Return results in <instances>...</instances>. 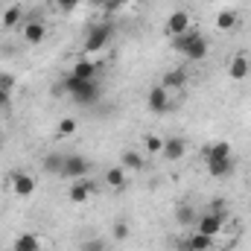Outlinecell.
I'll return each instance as SVG.
<instances>
[{
  "label": "cell",
  "mask_w": 251,
  "mask_h": 251,
  "mask_svg": "<svg viewBox=\"0 0 251 251\" xmlns=\"http://www.w3.org/2000/svg\"><path fill=\"white\" fill-rule=\"evenodd\" d=\"M62 91H67V94L73 97V102L82 105V108H91V105L100 102V97H102V88H100L97 79H76V76H70V73L64 76Z\"/></svg>",
  "instance_id": "1"
},
{
  "label": "cell",
  "mask_w": 251,
  "mask_h": 251,
  "mask_svg": "<svg viewBox=\"0 0 251 251\" xmlns=\"http://www.w3.org/2000/svg\"><path fill=\"white\" fill-rule=\"evenodd\" d=\"M111 35H114V26L111 24H94L88 29V35H85V53H102L108 47Z\"/></svg>",
  "instance_id": "2"
},
{
  "label": "cell",
  "mask_w": 251,
  "mask_h": 251,
  "mask_svg": "<svg viewBox=\"0 0 251 251\" xmlns=\"http://www.w3.org/2000/svg\"><path fill=\"white\" fill-rule=\"evenodd\" d=\"M146 108H149L152 114H167V111L173 108V91H167L164 85L149 88V94H146Z\"/></svg>",
  "instance_id": "3"
},
{
  "label": "cell",
  "mask_w": 251,
  "mask_h": 251,
  "mask_svg": "<svg viewBox=\"0 0 251 251\" xmlns=\"http://www.w3.org/2000/svg\"><path fill=\"white\" fill-rule=\"evenodd\" d=\"M225 213H213V210H207V213H201L199 219H196V231L199 234H207V237H219L222 231H225Z\"/></svg>",
  "instance_id": "4"
},
{
  "label": "cell",
  "mask_w": 251,
  "mask_h": 251,
  "mask_svg": "<svg viewBox=\"0 0 251 251\" xmlns=\"http://www.w3.org/2000/svg\"><path fill=\"white\" fill-rule=\"evenodd\" d=\"M91 173V164L88 158L82 155H64V167H62V178H70V181H79Z\"/></svg>",
  "instance_id": "5"
},
{
  "label": "cell",
  "mask_w": 251,
  "mask_h": 251,
  "mask_svg": "<svg viewBox=\"0 0 251 251\" xmlns=\"http://www.w3.org/2000/svg\"><path fill=\"white\" fill-rule=\"evenodd\" d=\"M32 193H35V178H32L29 173H24V170H15V173H12V196L29 199Z\"/></svg>",
  "instance_id": "6"
},
{
  "label": "cell",
  "mask_w": 251,
  "mask_h": 251,
  "mask_svg": "<svg viewBox=\"0 0 251 251\" xmlns=\"http://www.w3.org/2000/svg\"><path fill=\"white\" fill-rule=\"evenodd\" d=\"M21 35H24L26 44H41V41L47 38V26H44V21H38V18H26L24 26H21Z\"/></svg>",
  "instance_id": "7"
},
{
  "label": "cell",
  "mask_w": 251,
  "mask_h": 251,
  "mask_svg": "<svg viewBox=\"0 0 251 251\" xmlns=\"http://www.w3.org/2000/svg\"><path fill=\"white\" fill-rule=\"evenodd\" d=\"M187 29H193L190 15L184 9H176V12L167 18V32H170V38H173V35H181V32H187Z\"/></svg>",
  "instance_id": "8"
},
{
  "label": "cell",
  "mask_w": 251,
  "mask_h": 251,
  "mask_svg": "<svg viewBox=\"0 0 251 251\" xmlns=\"http://www.w3.org/2000/svg\"><path fill=\"white\" fill-rule=\"evenodd\" d=\"M161 155H164L167 161H181V158L187 155V140H184V137H167Z\"/></svg>",
  "instance_id": "9"
},
{
  "label": "cell",
  "mask_w": 251,
  "mask_h": 251,
  "mask_svg": "<svg viewBox=\"0 0 251 251\" xmlns=\"http://www.w3.org/2000/svg\"><path fill=\"white\" fill-rule=\"evenodd\" d=\"M210 246H213V237H207V234H199V231H193L190 237H184V240H181L178 251H207Z\"/></svg>",
  "instance_id": "10"
},
{
  "label": "cell",
  "mask_w": 251,
  "mask_h": 251,
  "mask_svg": "<svg viewBox=\"0 0 251 251\" xmlns=\"http://www.w3.org/2000/svg\"><path fill=\"white\" fill-rule=\"evenodd\" d=\"M251 73V62L246 53H237L234 59H231V64H228V76L231 79H237V82H243V79H249Z\"/></svg>",
  "instance_id": "11"
},
{
  "label": "cell",
  "mask_w": 251,
  "mask_h": 251,
  "mask_svg": "<svg viewBox=\"0 0 251 251\" xmlns=\"http://www.w3.org/2000/svg\"><path fill=\"white\" fill-rule=\"evenodd\" d=\"M91 193H94V184H91V181H85V178H79V181H73V184H70L67 199H70V201H76V204H82V201H88V199H91Z\"/></svg>",
  "instance_id": "12"
},
{
  "label": "cell",
  "mask_w": 251,
  "mask_h": 251,
  "mask_svg": "<svg viewBox=\"0 0 251 251\" xmlns=\"http://www.w3.org/2000/svg\"><path fill=\"white\" fill-rule=\"evenodd\" d=\"M207 173L213 178H228L234 173V158H216V161H207Z\"/></svg>",
  "instance_id": "13"
},
{
  "label": "cell",
  "mask_w": 251,
  "mask_h": 251,
  "mask_svg": "<svg viewBox=\"0 0 251 251\" xmlns=\"http://www.w3.org/2000/svg\"><path fill=\"white\" fill-rule=\"evenodd\" d=\"M161 85H164L167 91H178V88H184V85H187V73H184L181 67L167 70V73H164V79H161Z\"/></svg>",
  "instance_id": "14"
},
{
  "label": "cell",
  "mask_w": 251,
  "mask_h": 251,
  "mask_svg": "<svg viewBox=\"0 0 251 251\" xmlns=\"http://www.w3.org/2000/svg\"><path fill=\"white\" fill-rule=\"evenodd\" d=\"M97 73H100V64L91 62V59H79L70 70V76H76V79H94Z\"/></svg>",
  "instance_id": "15"
},
{
  "label": "cell",
  "mask_w": 251,
  "mask_h": 251,
  "mask_svg": "<svg viewBox=\"0 0 251 251\" xmlns=\"http://www.w3.org/2000/svg\"><path fill=\"white\" fill-rule=\"evenodd\" d=\"M207 53H210V44H207V38H204V35H199V38L187 47V53H184V56H187L190 62H201V59H207Z\"/></svg>",
  "instance_id": "16"
},
{
  "label": "cell",
  "mask_w": 251,
  "mask_h": 251,
  "mask_svg": "<svg viewBox=\"0 0 251 251\" xmlns=\"http://www.w3.org/2000/svg\"><path fill=\"white\" fill-rule=\"evenodd\" d=\"M120 167L128 170V173L143 170V155H140L137 149H123V155H120Z\"/></svg>",
  "instance_id": "17"
},
{
  "label": "cell",
  "mask_w": 251,
  "mask_h": 251,
  "mask_svg": "<svg viewBox=\"0 0 251 251\" xmlns=\"http://www.w3.org/2000/svg\"><path fill=\"white\" fill-rule=\"evenodd\" d=\"M126 181H128V170L123 167H111V170H105V184L111 190H123Z\"/></svg>",
  "instance_id": "18"
},
{
  "label": "cell",
  "mask_w": 251,
  "mask_h": 251,
  "mask_svg": "<svg viewBox=\"0 0 251 251\" xmlns=\"http://www.w3.org/2000/svg\"><path fill=\"white\" fill-rule=\"evenodd\" d=\"M12 251H41V243L35 234H18L12 243Z\"/></svg>",
  "instance_id": "19"
},
{
  "label": "cell",
  "mask_w": 251,
  "mask_h": 251,
  "mask_svg": "<svg viewBox=\"0 0 251 251\" xmlns=\"http://www.w3.org/2000/svg\"><path fill=\"white\" fill-rule=\"evenodd\" d=\"M199 35H201L199 29H187V32H181V35H173V50L184 56V53H187V47L196 41V38H199Z\"/></svg>",
  "instance_id": "20"
},
{
  "label": "cell",
  "mask_w": 251,
  "mask_h": 251,
  "mask_svg": "<svg viewBox=\"0 0 251 251\" xmlns=\"http://www.w3.org/2000/svg\"><path fill=\"white\" fill-rule=\"evenodd\" d=\"M237 26V12L234 9H219V15H216V29L219 32H231Z\"/></svg>",
  "instance_id": "21"
},
{
  "label": "cell",
  "mask_w": 251,
  "mask_h": 251,
  "mask_svg": "<svg viewBox=\"0 0 251 251\" xmlns=\"http://www.w3.org/2000/svg\"><path fill=\"white\" fill-rule=\"evenodd\" d=\"M62 167H64V152H50V155H44V173L62 176Z\"/></svg>",
  "instance_id": "22"
},
{
  "label": "cell",
  "mask_w": 251,
  "mask_h": 251,
  "mask_svg": "<svg viewBox=\"0 0 251 251\" xmlns=\"http://www.w3.org/2000/svg\"><path fill=\"white\" fill-rule=\"evenodd\" d=\"M216 158H231V143L219 140V143H210L204 149V161H216Z\"/></svg>",
  "instance_id": "23"
},
{
  "label": "cell",
  "mask_w": 251,
  "mask_h": 251,
  "mask_svg": "<svg viewBox=\"0 0 251 251\" xmlns=\"http://www.w3.org/2000/svg\"><path fill=\"white\" fill-rule=\"evenodd\" d=\"M21 21H24V9H21V6H9V9L3 12V26H6V29H15Z\"/></svg>",
  "instance_id": "24"
},
{
  "label": "cell",
  "mask_w": 251,
  "mask_h": 251,
  "mask_svg": "<svg viewBox=\"0 0 251 251\" xmlns=\"http://www.w3.org/2000/svg\"><path fill=\"white\" fill-rule=\"evenodd\" d=\"M176 219L181 222V225H196V207H190V204H178V210H176Z\"/></svg>",
  "instance_id": "25"
},
{
  "label": "cell",
  "mask_w": 251,
  "mask_h": 251,
  "mask_svg": "<svg viewBox=\"0 0 251 251\" xmlns=\"http://www.w3.org/2000/svg\"><path fill=\"white\" fill-rule=\"evenodd\" d=\"M143 149H146L149 155H161V149H164V137H158V134H146V137H143Z\"/></svg>",
  "instance_id": "26"
},
{
  "label": "cell",
  "mask_w": 251,
  "mask_h": 251,
  "mask_svg": "<svg viewBox=\"0 0 251 251\" xmlns=\"http://www.w3.org/2000/svg\"><path fill=\"white\" fill-rule=\"evenodd\" d=\"M56 131H59L62 137H70V134H76V131H79V123H76L73 117H62L59 126H56Z\"/></svg>",
  "instance_id": "27"
},
{
  "label": "cell",
  "mask_w": 251,
  "mask_h": 251,
  "mask_svg": "<svg viewBox=\"0 0 251 251\" xmlns=\"http://www.w3.org/2000/svg\"><path fill=\"white\" fill-rule=\"evenodd\" d=\"M126 237H128V225H126V219H117V222H114V240L123 243Z\"/></svg>",
  "instance_id": "28"
},
{
  "label": "cell",
  "mask_w": 251,
  "mask_h": 251,
  "mask_svg": "<svg viewBox=\"0 0 251 251\" xmlns=\"http://www.w3.org/2000/svg\"><path fill=\"white\" fill-rule=\"evenodd\" d=\"M82 251H105V243H102L100 237H91V240L82 243Z\"/></svg>",
  "instance_id": "29"
},
{
  "label": "cell",
  "mask_w": 251,
  "mask_h": 251,
  "mask_svg": "<svg viewBox=\"0 0 251 251\" xmlns=\"http://www.w3.org/2000/svg\"><path fill=\"white\" fill-rule=\"evenodd\" d=\"M53 3H56V9H59V12H73V9H79V3H82V0H53Z\"/></svg>",
  "instance_id": "30"
},
{
  "label": "cell",
  "mask_w": 251,
  "mask_h": 251,
  "mask_svg": "<svg viewBox=\"0 0 251 251\" xmlns=\"http://www.w3.org/2000/svg\"><path fill=\"white\" fill-rule=\"evenodd\" d=\"M15 85H18V82H15V76H12V73H0V88H3V91H9V94H12V91H15Z\"/></svg>",
  "instance_id": "31"
},
{
  "label": "cell",
  "mask_w": 251,
  "mask_h": 251,
  "mask_svg": "<svg viewBox=\"0 0 251 251\" xmlns=\"http://www.w3.org/2000/svg\"><path fill=\"white\" fill-rule=\"evenodd\" d=\"M126 3H128V0H105V3H102V9H105V12L111 15V12H120Z\"/></svg>",
  "instance_id": "32"
},
{
  "label": "cell",
  "mask_w": 251,
  "mask_h": 251,
  "mask_svg": "<svg viewBox=\"0 0 251 251\" xmlns=\"http://www.w3.org/2000/svg\"><path fill=\"white\" fill-rule=\"evenodd\" d=\"M9 105H12V94L0 88V111H9Z\"/></svg>",
  "instance_id": "33"
},
{
  "label": "cell",
  "mask_w": 251,
  "mask_h": 251,
  "mask_svg": "<svg viewBox=\"0 0 251 251\" xmlns=\"http://www.w3.org/2000/svg\"><path fill=\"white\" fill-rule=\"evenodd\" d=\"M85 3H88V6H94V9H102V3H105V0H85Z\"/></svg>",
  "instance_id": "34"
},
{
  "label": "cell",
  "mask_w": 251,
  "mask_h": 251,
  "mask_svg": "<svg viewBox=\"0 0 251 251\" xmlns=\"http://www.w3.org/2000/svg\"><path fill=\"white\" fill-rule=\"evenodd\" d=\"M0 149H3V137H0Z\"/></svg>",
  "instance_id": "35"
},
{
  "label": "cell",
  "mask_w": 251,
  "mask_h": 251,
  "mask_svg": "<svg viewBox=\"0 0 251 251\" xmlns=\"http://www.w3.org/2000/svg\"><path fill=\"white\" fill-rule=\"evenodd\" d=\"M249 29H251V21H249Z\"/></svg>",
  "instance_id": "36"
}]
</instances>
